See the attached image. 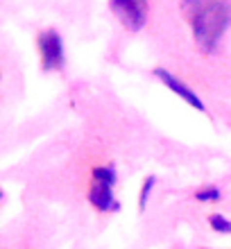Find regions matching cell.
Wrapping results in <instances>:
<instances>
[{
	"instance_id": "cell-1",
	"label": "cell",
	"mask_w": 231,
	"mask_h": 249,
	"mask_svg": "<svg viewBox=\"0 0 231 249\" xmlns=\"http://www.w3.org/2000/svg\"><path fill=\"white\" fill-rule=\"evenodd\" d=\"M184 12L191 20L197 46L204 53L215 50L227 25L231 23L225 0H184Z\"/></svg>"
},
{
	"instance_id": "cell-2",
	"label": "cell",
	"mask_w": 231,
	"mask_h": 249,
	"mask_svg": "<svg viewBox=\"0 0 231 249\" xmlns=\"http://www.w3.org/2000/svg\"><path fill=\"white\" fill-rule=\"evenodd\" d=\"M39 53L46 71H59L64 66V43L54 30H46L39 34Z\"/></svg>"
},
{
	"instance_id": "cell-3",
	"label": "cell",
	"mask_w": 231,
	"mask_h": 249,
	"mask_svg": "<svg viewBox=\"0 0 231 249\" xmlns=\"http://www.w3.org/2000/svg\"><path fill=\"white\" fill-rule=\"evenodd\" d=\"M111 7L120 23L129 30H141L147 18V2L145 0H111Z\"/></svg>"
},
{
	"instance_id": "cell-4",
	"label": "cell",
	"mask_w": 231,
	"mask_h": 249,
	"mask_svg": "<svg viewBox=\"0 0 231 249\" xmlns=\"http://www.w3.org/2000/svg\"><path fill=\"white\" fill-rule=\"evenodd\" d=\"M154 75H157V77L161 79V82H163V84L168 86L170 91L177 93V95H179L181 100H184V102H188V105H191L193 109H199V111H204V105H202V100H199L197 95H195V93H193L191 89H188V86H186L184 82H181V79L172 77L170 72L163 71V68H154Z\"/></svg>"
},
{
	"instance_id": "cell-5",
	"label": "cell",
	"mask_w": 231,
	"mask_h": 249,
	"mask_svg": "<svg viewBox=\"0 0 231 249\" xmlns=\"http://www.w3.org/2000/svg\"><path fill=\"white\" fill-rule=\"evenodd\" d=\"M89 202L98 211H116L118 202L113 199V186L102 184V181H93L91 190H89Z\"/></svg>"
},
{
	"instance_id": "cell-6",
	"label": "cell",
	"mask_w": 231,
	"mask_h": 249,
	"mask_svg": "<svg viewBox=\"0 0 231 249\" xmlns=\"http://www.w3.org/2000/svg\"><path fill=\"white\" fill-rule=\"evenodd\" d=\"M93 181H102V184H116V170L113 168H95L93 170Z\"/></svg>"
},
{
	"instance_id": "cell-7",
	"label": "cell",
	"mask_w": 231,
	"mask_h": 249,
	"mask_svg": "<svg viewBox=\"0 0 231 249\" xmlns=\"http://www.w3.org/2000/svg\"><path fill=\"white\" fill-rule=\"evenodd\" d=\"M154 184H157V179H154L152 175H150V177L143 181V188H141V195H139V209L141 211L145 209V204H147V199H150V193H152Z\"/></svg>"
},
{
	"instance_id": "cell-8",
	"label": "cell",
	"mask_w": 231,
	"mask_h": 249,
	"mask_svg": "<svg viewBox=\"0 0 231 249\" xmlns=\"http://www.w3.org/2000/svg\"><path fill=\"white\" fill-rule=\"evenodd\" d=\"M211 227L215 231H222V233H231V222L227 220L225 215H211Z\"/></svg>"
},
{
	"instance_id": "cell-9",
	"label": "cell",
	"mask_w": 231,
	"mask_h": 249,
	"mask_svg": "<svg viewBox=\"0 0 231 249\" xmlns=\"http://www.w3.org/2000/svg\"><path fill=\"white\" fill-rule=\"evenodd\" d=\"M195 197H197L199 202H218V199H220V190L218 188H204V190H199Z\"/></svg>"
},
{
	"instance_id": "cell-10",
	"label": "cell",
	"mask_w": 231,
	"mask_h": 249,
	"mask_svg": "<svg viewBox=\"0 0 231 249\" xmlns=\"http://www.w3.org/2000/svg\"><path fill=\"white\" fill-rule=\"evenodd\" d=\"M225 5H227V12H229V18H231V0H225Z\"/></svg>"
}]
</instances>
